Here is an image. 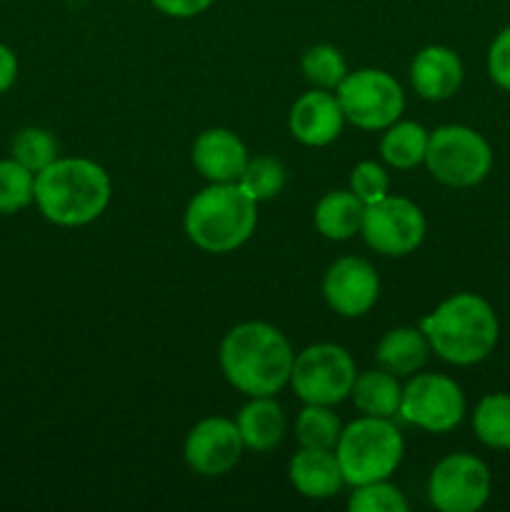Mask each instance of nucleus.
Masks as SVG:
<instances>
[{
    "instance_id": "6ab92c4d",
    "label": "nucleus",
    "mask_w": 510,
    "mask_h": 512,
    "mask_svg": "<svg viewBox=\"0 0 510 512\" xmlns=\"http://www.w3.org/2000/svg\"><path fill=\"white\" fill-rule=\"evenodd\" d=\"M430 343L425 333L410 325H400V328L388 330L383 338L378 340L375 348V360L378 368L388 370V373L398 375V378H410V375L420 373L430 358Z\"/></svg>"
},
{
    "instance_id": "dca6fc26",
    "label": "nucleus",
    "mask_w": 510,
    "mask_h": 512,
    "mask_svg": "<svg viewBox=\"0 0 510 512\" xmlns=\"http://www.w3.org/2000/svg\"><path fill=\"white\" fill-rule=\"evenodd\" d=\"M463 78V60L448 45H428L415 53L410 63V83L415 93L430 103H443L453 98L463 85Z\"/></svg>"
},
{
    "instance_id": "aec40b11",
    "label": "nucleus",
    "mask_w": 510,
    "mask_h": 512,
    "mask_svg": "<svg viewBox=\"0 0 510 512\" xmlns=\"http://www.w3.org/2000/svg\"><path fill=\"white\" fill-rule=\"evenodd\" d=\"M365 203L353 193V190H330L318 200L313 213L315 230L325 240L333 243H345V240L360 235L363 228Z\"/></svg>"
},
{
    "instance_id": "7c9ffc66",
    "label": "nucleus",
    "mask_w": 510,
    "mask_h": 512,
    "mask_svg": "<svg viewBox=\"0 0 510 512\" xmlns=\"http://www.w3.org/2000/svg\"><path fill=\"white\" fill-rule=\"evenodd\" d=\"M488 75L498 88L510 93V25L495 35L488 50Z\"/></svg>"
},
{
    "instance_id": "f8f14e48",
    "label": "nucleus",
    "mask_w": 510,
    "mask_h": 512,
    "mask_svg": "<svg viewBox=\"0 0 510 512\" xmlns=\"http://www.w3.org/2000/svg\"><path fill=\"white\" fill-rule=\"evenodd\" d=\"M245 453L243 438L235 420L203 418L190 428L183 443L185 465L203 478H220L240 463Z\"/></svg>"
},
{
    "instance_id": "c85d7f7f",
    "label": "nucleus",
    "mask_w": 510,
    "mask_h": 512,
    "mask_svg": "<svg viewBox=\"0 0 510 512\" xmlns=\"http://www.w3.org/2000/svg\"><path fill=\"white\" fill-rule=\"evenodd\" d=\"M408 508L405 495L390 480L358 485L348 498V510L353 512H408Z\"/></svg>"
},
{
    "instance_id": "ddd939ff",
    "label": "nucleus",
    "mask_w": 510,
    "mask_h": 512,
    "mask_svg": "<svg viewBox=\"0 0 510 512\" xmlns=\"http://www.w3.org/2000/svg\"><path fill=\"white\" fill-rule=\"evenodd\" d=\"M380 295V278L373 263L358 255L338 258L323 275V298L340 318H363Z\"/></svg>"
},
{
    "instance_id": "a878e982",
    "label": "nucleus",
    "mask_w": 510,
    "mask_h": 512,
    "mask_svg": "<svg viewBox=\"0 0 510 512\" xmlns=\"http://www.w3.org/2000/svg\"><path fill=\"white\" fill-rule=\"evenodd\" d=\"M300 68H303L305 80H308L313 88L323 90H335L345 80L348 70V60L343 58L335 45L318 43L313 48H308L300 60Z\"/></svg>"
},
{
    "instance_id": "473e14b6",
    "label": "nucleus",
    "mask_w": 510,
    "mask_h": 512,
    "mask_svg": "<svg viewBox=\"0 0 510 512\" xmlns=\"http://www.w3.org/2000/svg\"><path fill=\"white\" fill-rule=\"evenodd\" d=\"M18 70H20V63L15 50L10 48V45L0 43V95H5L10 88H13L15 80H18Z\"/></svg>"
},
{
    "instance_id": "1a4fd4ad",
    "label": "nucleus",
    "mask_w": 510,
    "mask_h": 512,
    "mask_svg": "<svg viewBox=\"0 0 510 512\" xmlns=\"http://www.w3.org/2000/svg\"><path fill=\"white\" fill-rule=\"evenodd\" d=\"M408 425L443 435L465 418V393L453 378L440 373H415L403 385L400 413Z\"/></svg>"
},
{
    "instance_id": "c756f323",
    "label": "nucleus",
    "mask_w": 510,
    "mask_h": 512,
    "mask_svg": "<svg viewBox=\"0 0 510 512\" xmlns=\"http://www.w3.org/2000/svg\"><path fill=\"white\" fill-rule=\"evenodd\" d=\"M365 205L378 203L385 195H390V175L375 160H363L350 170V188Z\"/></svg>"
},
{
    "instance_id": "423d86ee",
    "label": "nucleus",
    "mask_w": 510,
    "mask_h": 512,
    "mask_svg": "<svg viewBox=\"0 0 510 512\" xmlns=\"http://www.w3.org/2000/svg\"><path fill=\"white\" fill-rule=\"evenodd\" d=\"M425 168L448 188H473L493 168V148L468 125H440L430 133Z\"/></svg>"
},
{
    "instance_id": "bb28decb",
    "label": "nucleus",
    "mask_w": 510,
    "mask_h": 512,
    "mask_svg": "<svg viewBox=\"0 0 510 512\" xmlns=\"http://www.w3.org/2000/svg\"><path fill=\"white\" fill-rule=\"evenodd\" d=\"M35 203V173L15 158L0 160V215H15Z\"/></svg>"
},
{
    "instance_id": "20e7f679",
    "label": "nucleus",
    "mask_w": 510,
    "mask_h": 512,
    "mask_svg": "<svg viewBox=\"0 0 510 512\" xmlns=\"http://www.w3.org/2000/svg\"><path fill=\"white\" fill-rule=\"evenodd\" d=\"M258 225V203L238 183H210L185 208L183 228L195 248L225 255L248 243Z\"/></svg>"
},
{
    "instance_id": "a211bd4d",
    "label": "nucleus",
    "mask_w": 510,
    "mask_h": 512,
    "mask_svg": "<svg viewBox=\"0 0 510 512\" xmlns=\"http://www.w3.org/2000/svg\"><path fill=\"white\" fill-rule=\"evenodd\" d=\"M235 425L240 430L245 450L253 453H270L278 448L285 438V413L278 405L275 395H260V398H250L248 403L240 408Z\"/></svg>"
},
{
    "instance_id": "7ed1b4c3",
    "label": "nucleus",
    "mask_w": 510,
    "mask_h": 512,
    "mask_svg": "<svg viewBox=\"0 0 510 512\" xmlns=\"http://www.w3.org/2000/svg\"><path fill=\"white\" fill-rule=\"evenodd\" d=\"M420 330L440 360L468 368L493 353L500 323L488 300L475 293H455L420 320Z\"/></svg>"
},
{
    "instance_id": "f257e3e1",
    "label": "nucleus",
    "mask_w": 510,
    "mask_h": 512,
    "mask_svg": "<svg viewBox=\"0 0 510 512\" xmlns=\"http://www.w3.org/2000/svg\"><path fill=\"white\" fill-rule=\"evenodd\" d=\"M295 353L275 325L248 320L225 333L218 363L225 380L248 398L278 395L290 383Z\"/></svg>"
},
{
    "instance_id": "2f4dec72",
    "label": "nucleus",
    "mask_w": 510,
    "mask_h": 512,
    "mask_svg": "<svg viewBox=\"0 0 510 512\" xmlns=\"http://www.w3.org/2000/svg\"><path fill=\"white\" fill-rule=\"evenodd\" d=\"M213 3L215 0H150V5H153L158 13L175 20L198 18V15H203Z\"/></svg>"
},
{
    "instance_id": "f3484780",
    "label": "nucleus",
    "mask_w": 510,
    "mask_h": 512,
    "mask_svg": "<svg viewBox=\"0 0 510 512\" xmlns=\"http://www.w3.org/2000/svg\"><path fill=\"white\" fill-rule=\"evenodd\" d=\"M288 478L293 483L295 493H300L308 500L335 498L345 485L335 450L300 448L290 458Z\"/></svg>"
},
{
    "instance_id": "39448f33",
    "label": "nucleus",
    "mask_w": 510,
    "mask_h": 512,
    "mask_svg": "<svg viewBox=\"0 0 510 512\" xmlns=\"http://www.w3.org/2000/svg\"><path fill=\"white\" fill-rule=\"evenodd\" d=\"M403 455L405 440L398 425L388 418L368 415L345 425L335 445V458L350 488L390 480L403 463Z\"/></svg>"
},
{
    "instance_id": "f03ea898",
    "label": "nucleus",
    "mask_w": 510,
    "mask_h": 512,
    "mask_svg": "<svg viewBox=\"0 0 510 512\" xmlns=\"http://www.w3.org/2000/svg\"><path fill=\"white\" fill-rule=\"evenodd\" d=\"M110 195V175L88 158H58L35 175V205L60 228L95 223L108 210Z\"/></svg>"
},
{
    "instance_id": "4be33fe9",
    "label": "nucleus",
    "mask_w": 510,
    "mask_h": 512,
    "mask_svg": "<svg viewBox=\"0 0 510 512\" xmlns=\"http://www.w3.org/2000/svg\"><path fill=\"white\" fill-rule=\"evenodd\" d=\"M430 133L415 120H395L383 130L380 138V158L388 168L413 170L425 163Z\"/></svg>"
},
{
    "instance_id": "0eeeda50",
    "label": "nucleus",
    "mask_w": 510,
    "mask_h": 512,
    "mask_svg": "<svg viewBox=\"0 0 510 512\" xmlns=\"http://www.w3.org/2000/svg\"><path fill=\"white\" fill-rule=\"evenodd\" d=\"M345 120L360 130L390 128L405 110V93L398 80L380 68H360L345 75L335 88Z\"/></svg>"
},
{
    "instance_id": "6e6552de",
    "label": "nucleus",
    "mask_w": 510,
    "mask_h": 512,
    "mask_svg": "<svg viewBox=\"0 0 510 512\" xmlns=\"http://www.w3.org/2000/svg\"><path fill=\"white\" fill-rule=\"evenodd\" d=\"M355 375V360L343 345L315 343L295 355L288 385L303 403L338 405L350 398Z\"/></svg>"
},
{
    "instance_id": "b1692460",
    "label": "nucleus",
    "mask_w": 510,
    "mask_h": 512,
    "mask_svg": "<svg viewBox=\"0 0 510 512\" xmlns=\"http://www.w3.org/2000/svg\"><path fill=\"white\" fill-rule=\"evenodd\" d=\"M340 433H343V425L333 405L305 403V408L295 418V438L300 448L335 450Z\"/></svg>"
},
{
    "instance_id": "2eb2a0df",
    "label": "nucleus",
    "mask_w": 510,
    "mask_h": 512,
    "mask_svg": "<svg viewBox=\"0 0 510 512\" xmlns=\"http://www.w3.org/2000/svg\"><path fill=\"white\" fill-rule=\"evenodd\" d=\"M190 158L208 183H238L250 155L238 133L228 128H208L195 138Z\"/></svg>"
},
{
    "instance_id": "4468645a",
    "label": "nucleus",
    "mask_w": 510,
    "mask_h": 512,
    "mask_svg": "<svg viewBox=\"0 0 510 512\" xmlns=\"http://www.w3.org/2000/svg\"><path fill=\"white\" fill-rule=\"evenodd\" d=\"M345 123L348 120H345L335 90H308L295 100L288 113L290 135L308 148H325V145L335 143L343 133Z\"/></svg>"
},
{
    "instance_id": "412c9836",
    "label": "nucleus",
    "mask_w": 510,
    "mask_h": 512,
    "mask_svg": "<svg viewBox=\"0 0 510 512\" xmlns=\"http://www.w3.org/2000/svg\"><path fill=\"white\" fill-rule=\"evenodd\" d=\"M400 398H403L400 378L383 368L358 373L353 390H350V400L358 408V413L368 415V418H398Z\"/></svg>"
},
{
    "instance_id": "9b49d317",
    "label": "nucleus",
    "mask_w": 510,
    "mask_h": 512,
    "mask_svg": "<svg viewBox=\"0 0 510 512\" xmlns=\"http://www.w3.org/2000/svg\"><path fill=\"white\" fill-rule=\"evenodd\" d=\"M490 490V468L470 453L448 455L430 470L428 500L440 512H478L488 503Z\"/></svg>"
},
{
    "instance_id": "5701e85b",
    "label": "nucleus",
    "mask_w": 510,
    "mask_h": 512,
    "mask_svg": "<svg viewBox=\"0 0 510 512\" xmlns=\"http://www.w3.org/2000/svg\"><path fill=\"white\" fill-rule=\"evenodd\" d=\"M475 438L493 450H510V395L490 393L480 398L473 413Z\"/></svg>"
},
{
    "instance_id": "9d476101",
    "label": "nucleus",
    "mask_w": 510,
    "mask_h": 512,
    "mask_svg": "<svg viewBox=\"0 0 510 512\" xmlns=\"http://www.w3.org/2000/svg\"><path fill=\"white\" fill-rule=\"evenodd\" d=\"M425 215L420 205L400 195H385L378 203L365 205L363 235L365 245L385 258H405L423 245Z\"/></svg>"
},
{
    "instance_id": "393cba45",
    "label": "nucleus",
    "mask_w": 510,
    "mask_h": 512,
    "mask_svg": "<svg viewBox=\"0 0 510 512\" xmlns=\"http://www.w3.org/2000/svg\"><path fill=\"white\" fill-rule=\"evenodd\" d=\"M10 158H15L20 165L38 175L40 170H45L60 158V143L48 128L25 125L10 140Z\"/></svg>"
},
{
    "instance_id": "cd10ccee",
    "label": "nucleus",
    "mask_w": 510,
    "mask_h": 512,
    "mask_svg": "<svg viewBox=\"0 0 510 512\" xmlns=\"http://www.w3.org/2000/svg\"><path fill=\"white\" fill-rule=\"evenodd\" d=\"M240 188L255 200V203H265L283 193L285 188V168L278 158L273 155H255L248 160L243 175L238 180Z\"/></svg>"
}]
</instances>
